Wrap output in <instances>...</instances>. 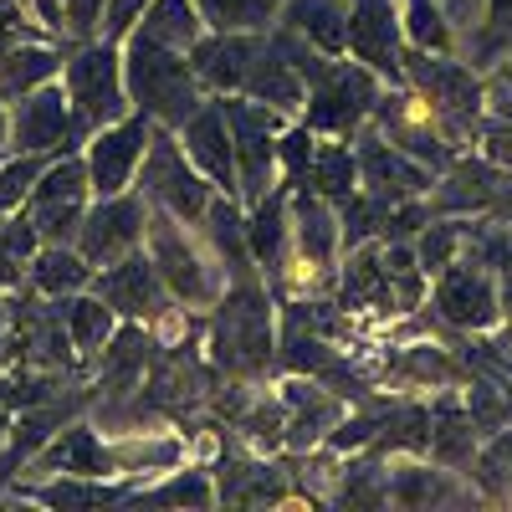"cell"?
Wrapping results in <instances>:
<instances>
[{"label": "cell", "instance_id": "obj_1", "mask_svg": "<svg viewBox=\"0 0 512 512\" xmlns=\"http://www.w3.org/2000/svg\"><path fill=\"white\" fill-rule=\"evenodd\" d=\"M205 354L221 379L262 384L277 369V292L262 267H241L226 277L221 303L205 313Z\"/></svg>", "mask_w": 512, "mask_h": 512}, {"label": "cell", "instance_id": "obj_2", "mask_svg": "<svg viewBox=\"0 0 512 512\" xmlns=\"http://www.w3.org/2000/svg\"><path fill=\"white\" fill-rule=\"evenodd\" d=\"M123 82L128 98L144 118H154L159 128H185L190 113H200V103L210 98L200 88V72L190 62V52L164 47V41L134 31L123 41Z\"/></svg>", "mask_w": 512, "mask_h": 512}, {"label": "cell", "instance_id": "obj_3", "mask_svg": "<svg viewBox=\"0 0 512 512\" xmlns=\"http://www.w3.org/2000/svg\"><path fill=\"white\" fill-rule=\"evenodd\" d=\"M390 88L374 67H364L359 57H323L308 72V103H303V123L318 139H359V128L374 118L379 93Z\"/></svg>", "mask_w": 512, "mask_h": 512}, {"label": "cell", "instance_id": "obj_4", "mask_svg": "<svg viewBox=\"0 0 512 512\" xmlns=\"http://www.w3.org/2000/svg\"><path fill=\"white\" fill-rule=\"evenodd\" d=\"M195 226H185L180 216H169V210H149V231H144V251H149V262L154 272L164 277L169 297L175 303H185L190 313H210L221 303V292H226V272L216 267V256H210L195 236Z\"/></svg>", "mask_w": 512, "mask_h": 512}, {"label": "cell", "instance_id": "obj_5", "mask_svg": "<svg viewBox=\"0 0 512 512\" xmlns=\"http://www.w3.org/2000/svg\"><path fill=\"white\" fill-rule=\"evenodd\" d=\"M405 88H415L446 123L451 144L466 154L477 144V123L487 118V77H477L466 62H451L441 52H420L405 47Z\"/></svg>", "mask_w": 512, "mask_h": 512}, {"label": "cell", "instance_id": "obj_6", "mask_svg": "<svg viewBox=\"0 0 512 512\" xmlns=\"http://www.w3.org/2000/svg\"><path fill=\"white\" fill-rule=\"evenodd\" d=\"M226 123H231V144H236V200L241 210H251L267 190L282 185V159H277V139L282 128L292 123V113L272 108V103H256V98H221Z\"/></svg>", "mask_w": 512, "mask_h": 512}, {"label": "cell", "instance_id": "obj_7", "mask_svg": "<svg viewBox=\"0 0 512 512\" xmlns=\"http://www.w3.org/2000/svg\"><path fill=\"white\" fill-rule=\"evenodd\" d=\"M62 88H67L72 113L82 118L88 134L118 123L123 113H134V98H128V82H123V47L108 41V36L77 41V47L67 52Z\"/></svg>", "mask_w": 512, "mask_h": 512}, {"label": "cell", "instance_id": "obj_8", "mask_svg": "<svg viewBox=\"0 0 512 512\" xmlns=\"http://www.w3.org/2000/svg\"><path fill=\"white\" fill-rule=\"evenodd\" d=\"M139 190L149 195V205L180 216L185 226H205L210 205H216V195H221L195 169V159L185 154L175 128H159V123H154V139H149V154H144V169H139Z\"/></svg>", "mask_w": 512, "mask_h": 512}, {"label": "cell", "instance_id": "obj_9", "mask_svg": "<svg viewBox=\"0 0 512 512\" xmlns=\"http://www.w3.org/2000/svg\"><path fill=\"white\" fill-rule=\"evenodd\" d=\"M88 205H93V180H88V164H82V149H77V154H57L41 169V180L31 185L21 210L41 241H77Z\"/></svg>", "mask_w": 512, "mask_h": 512}, {"label": "cell", "instance_id": "obj_10", "mask_svg": "<svg viewBox=\"0 0 512 512\" xmlns=\"http://www.w3.org/2000/svg\"><path fill=\"white\" fill-rule=\"evenodd\" d=\"M431 303H436V318L461 333L502 328V287H497V272L477 251H461L441 277H431Z\"/></svg>", "mask_w": 512, "mask_h": 512}, {"label": "cell", "instance_id": "obj_11", "mask_svg": "<svg viewBox=\"0 0 512 512\" xmlns=\"http://www.w3.org/2000/svg\"><path fill=\"white\" fill-rule=\"evenodd\" d=\"M369 128H374V134H384L390 144H400L405 154H415L420 164H431L436 175L461 159V149L451 144L441 113H436L431 103H425L415 88H384V93H379V103H374Z\"/></svg>", "mask_w": 512, "mask_h": 512}, {"label": "cell", "instance_id": "obj_12", "mask_svg": "<svg viewBox=\"0 0 512 512\" xmlns=\"http://www.w3.org/2000/svg\"><path fill=\"white\" fill-rule=\"evenodd\" d=\"M149 139H154V118H144L139 108L123 113L108 128H98V134H88V144H82V164H88V180H93V200L123 195V190L139 185Z\"/></svg>", "mask_w": 512, "mask_h": 512}, {"label": "cell", "instance_id": "obj_13", "mask_svg": "<svg viewBox=\"0 0 512 512\" xmlns=\"http://www.w3.org/2000/svg\"><path fill=\"white\" fill-rule=\"evenodd\" d=\"M82 144H88V128L72 113L62 82H47L11 103V154H77Z\"/></svg>", "mask_w": 512, "mask_h": 512}, {"label": "cell", "instance_id": "obj_14", "mask_svg": "<svg viewBox=\"0 0 512 512\" xmlns=\"http://www.w3.org/2000/svg\"><path fill=\"white\" fill-rule=\"evenodd\" d=\"M149 195L134 185L123 195H103L88 205V216H82V231H77V251L88 256L93 267H113L123 262L128 251L144 246V231H149Z\"/></svg>", "mask_w": 512, "mask_h": 512}, {"label": "cell", "instance_id": "obj_15", "mask_svg": "<svg viewBox=\"0 0 512 512\" xmlns=\"http://www.w3.org/2000/svg\"><path fill=\"white\" fill-rule=\"evenodd\" d=\"M354 154H359V190L374 195L379 205L420 200V195H431V185H436V169H431V164H420V159L405 154L400 144H390L384 134H374L369 123L359 128Z\"/></svg>", "mask_w": 512, "mask_h": 512}, {"label": "cell", "instance_id": "obj_16", "mask_svg": "<svg viewBox=\"0 0 512 512\" xmlns=\"http://www.w3.org/2000/svg\"><path fill=\"white\" fill-rule=\"evenodd\" d=\"M349 57L374 67L390 88H405V26L400 0H349Z\"/></svg>", "mask_w": 512, "mask_h": 512}, {"label": "cell", "instance_id": "obj_17", "mask_svg": "<svg viewBox=\"0 0 512 512\" xmlns=\"http://www.w3.org/2000/svg\"><path fill=\"white\" fill-rule=\"evenodd\" d=\"M93 292L103 297L118 318H134V323H154L169 303H175V297H169V287H164V277L154 272V262H149L144 246L128 251L123 262H113V267H98Z\"/></svg>", "mask_w": 512, "mask_h": 512}, {"label": "cell", "instance_id": "obj_18", "mask_svg": "<svg viewBox=\"0 0 512 512\" xmlns=\"http://www.w3.org/2000/svg\"><path fill=\"white\" fill-rule=\"evenodd\" d=\"M159 359V338L134 323V318H123L118 333L103 344V354L93 359V390L98 400H128V395H139L144 390V379Z\"/></svg>", "mask_w": 512, "mask_h": 512}, {"label": "cell", "instance_id": "obj_19", "mask_svg": "<svg viewBox=\"0 0 512 512\" xmlns=\"http://www.w3.org/2000/svg\"><path fill=\"white\" fill-rule=\"evenodd\" d=\"M338 308H344L349 318H369V323L410 318L395 303V287H390V272H384L379 241H359V246L344 251V267H338Z\"/></svg>", "mask_w": 512, "mask_h": 512}, {"label": "cell", "instance_id": "obj_20", "mask_svg": "<svg viewBox=\"0 0 512 512\" xmlns=\"http://www.w3.org/2000/svg\"><path fill=\"white\" fill-rule=\"evenodd\" d=\"M267 31H205L195 47H190V62L200 72V88L210 98H231L246 88V72L262 52Z\"/></svg>", "mask_w": 512, "mask_h": 512}, {"label": "cell", "instance_id": "obj_21", "mask_svg": "<svg viewBox=\"0 0 512 512\" xmlns=\"http://www.w3.org/2000/svg\"><path fill=\"white\" fill-rule=\"evenodd\" d=\"M185 154L195 159V169L216 185L221 195L236 200V144H231V123H226V108L221 98H205L200 113L185 118V128H175Z\"/></svg>", "mask_w": 512, "mask_h": 512}, {"label": "cell", "instance_id": "obj_22", "mask_svg": "<svg viewBox=\"0 0 512 512\" xmlns=\"http://www.w3.org/2000/svg\"><path fill=\"white\" fill-rule=\"evenodd\" d=\"M246 246H251V262L262 267V277L277 282L287 267V251H292V190L287 185L267 190L246 210Z\"/></svg>", "mask_w": 512, "mask_h": 512}, {"label": "cell", "instance_id": "obj_23", "mask_svg": "<svg viewBox=\"0 0 512 512\" xmlns=\"http://www.w3.org/2000/svg\"><path fill=\"white\" fill-rule=\"evenodd\" d=\"M241 98L272 103V108H282V113H292V118H303L308 82H303V72L292 67V57L277 47V36H272V31H267L262 52H256V62H251V72H246V88H241Z\"/></svg>", "mask_w": 512, "mask_h": 512}, {"label": "cell", "instance_id": "obj_24", "mask_svg": "<svg viewBox=\"0 0 512 512\" xmlns=\"http://www.w3.org/2000/svg\"><path fill=\"white\" fill-rule=\"evenodd\" d=\"M390 461V502L395 507H436V502H456L466 497V487L456 482L451 466L425 461V456H384Z\"/></svg>", "mask_w": 512, "mask_h": 512}, {"label": "cell", "instance_id": "obj_25", "mask_svg": "<svg viewBox=\"0 0 512 512\" xmlns=\"http://www.w3.org/2000/svg\"><path fill=\"white\" fill-rule=\"evenodd\" d=\"M328 57H349V0H282L277 21Z\"/></svg>", "mask_w": 512, "mask_h": 512}, {"label": "cell", "instance_id": "obj_26", "mask_svg": "<svg viewBox=\"0 0 512 512\" xmlns=\"http://www.w3.org/2000/svg\"><path fill=\"white\" fill-rule=\"evenodd\" d=\"M67 52H72V47H67ZM67 52L57 47V36L21 41V47L6 52V62H0V98H6V103H21L26 93L47 88V82H62Z\"/></svg>", "mask_w": 512, "mask_h": 512}, {"label": "cell", "instance_id": "obj_27", "mask_svg": "<svg viewBox=\"0 0 512 512\" xmlns=\"http://www.w3.org/2000/svg\"><path fill=\"white\" fill-rule=\"evenodd\" d=\"M98 277V267L77 251V241H41L31 267H26V287H36L41 297H72V292H88Z\"/></svg>", "mask_w": 512, "mask_h": 512}, {"label": "cell", "instance_id": "obj_28", "mask_svg": "<svg viewBox=\"0 0 512 512\" xmlns=\"http://www.w3.org/2000/svg\"><path fill=\"white\" fill-rule=\"evenodd\" d=\"M134 487H139V477H77V472H57L52 482L16 487V497L47 502V507H103V502H128Z\"/></svg>", "mask_w": 512, "mask_h": 512}, {"label": "cell", "instance_id": "obj_29", "mask_svg": "<svg viewBox=\"0 0 512 512\" xmlns=\"http://www.w3.org/2000/svg\"><path fill=\"white\" fill-rule=\"evenodd\" d=\"M231 436L251 446L256 456H282L287 451V400L277 390H251V400L231 420Z\"/></svg>", "mask_w": 512, "mask_h": 512}, {"label": "cell", "instance_id": "obj_30", "mask_svg": "<svg viewBox=\"0 0 512 512\" xmlns=\"http://www.w3.org/2000/svg\"><path fill=\"white\" fill-rule=\"evenodd\" d=\"M128 502H139V507H216L221 492H216V477L200 461H185L175 472H159V482H139Z\"/></svg>", "mask_w": 512, "mask_h": 512}, {"label": "cell", "instance_id": "obj_31", "mask_svg": "<svg viewBox=\"0 0 512 512\" xmlns=\"http://www.w3.org/2000/svg\"><path fill=\"white\" fill-rule=\"evenodd\" d=\"M62 318H67V333H72V344H77V354H82V364H88V369H93V359L103 354V344H108V338L118 333V323H123L93 287L62 297Z\"/></svg>", "mask_w": 512, "mask_h": 512}, {"label": "cell", "instance_id": "obj_32", "mask_svg": "<svg viewBox=\"0 0 512 512\" xmlns=\"http://www.w3.org/2000/svg\"><path fill=\"white\" fill-rule=\"evenodd\" d=\"M303 190H318L333 205L354 200L359 195V154H354V139H318Z\"/></svg>", "mask_w": 512, "mask_h": 512}, {"label": "cell", "instance_id": "obj_33", "mask_svg": "<svg viewBox=\"0 0 512 512\" xmlns=\"http://www.w3.org/2000/svg\"><path fill=\"white\" fill-rule=\"evenodd\" d=\"M134 31H144V36L164 41V47L190 52L210 26H205V16H200L195 0H149V11H144V21H139Z\"/></svg>", "mask_w": 512, "mask_h": 512}, {"label": "cell", "instance_id": "obj_34", "mask_svg": "<svg viewBox=\"0 0 512 512\" xmlns=\"http://www.w3.org/2000/svg\"><path fill=\"white\" fill-rule=\"evenodd\" d=\"M400 26H405V47L441 52V57L456 52V26L441 11V0H400Z\"/></svg>", "mask_w": 512, "mask_h": 512}, {"label": "cell", "instance_id": "obj_35", "mask_svg": "<svg viewBox=\"0 0 512 512\" xmlns=\"http://www.w3.org/2000/svg\"><path fill=\"white\" fill-rule=\"evenodd\" d=\"M466 236H472V221H466V216H431V221H425L420 236H415V256H420L425 277H441L466 251Z\"/></svg>", "mask_w": 512, "mask_h": 512}, {"label": "cell", "instance_id": "obj_36", "mask_svg": "<svg viewBox=\"0 0 512 512\" xmlns=\"http://www.w3.org/2000/svg\"><path fill=\"white\" fill-rule=\"evenodd\" d=\"M36 246H41V236L26 221V210L0 216V292H21L26 287V267H31Z\"/></svg>", "mask_w": 512, "mask_h": 512}, {"label": "cell", "instance_id": "obj_37", "mask_svg": "<svg viewBox=\"0 0 512 512\" xmlns=\"http://www.w3.org/2000/svg\"><path fill=\"white\" fill-rule=\"evenodd\" d=\"M210 31H272L282 0H195Z\"/></svg>", "mask_w": 512, "mask_h": 512}, {"label": "cell", "instance_id": "obj_38", "mask_svg": "<svg viewBox=\"0 0 512 512\" xmlns=\"http://www.w3.org/2000/svg\"><path fill=\"white\" fill-rule=\"evenodd\" d=\"M57 154H6L0 159V216H11V210L26 205L31 185L41 180V169H47Z\"/></svg>", "mask_w": 512, "mask_h": 512}, {"label": "cell", "instance_id": "obj_39", "mask_svg": "<svg viewBox=\"0 0 512 512\" xmlns=\"http://www.w3.org/2000/svg\"><path fill=\"white\" fill-rule=\"evenodd\" d=\"M36 36H52V31L41 26L21 0H0V62H6V52H16L21 41H36Z\"/></svg>", "mask_w": 512, "mask_h": 512}, {"label": "cell", "instance_id": "obj_40", "mask_svg": "<svg viewBox=\"0 0 512 512\" xmlns=\"http://www.w3.org/2000/svg\"><path fill=\"white\" fill-rule=\"evenodd\" d=\"M62 11H67V36H72V41L103 36V11H108V0H62Z\"/></svg>", "mask_w": 512, "mask_h": 512}, {"label": "cell", "instance_id": "obj_41", "mask_svg": "<svg viewBox=\"0 0 512 512\" xmlns=\"http://www.w3.org/2000/svg\"><path fill=\"white\" fill-rule=\"evenodd\" d=\"M144 11H149V0H108V11H103V36L123 47V41L134 36V26L144 21Z\"/></svg>", "mask_w": 512, "mask_h": 512}, {"label": "cell", "instance_id": "obj_42", "mask_svg": "<svg viewBox=\"0 0 512 512\" xmlns=\"http://www.w3.org/2000/svg\"><path fill=\"white\" fill-rule=\"evenodd\" d=\"M487 118L512 123V52H507L502 67H492V77H487Z\"/></svg>", "mask_w": 512, "mask_h": 512}, {"label": "cell", "instance_id": "obj_43", "mask_svg": "<svg viewBox=\"0 0 512 512\" xmlns=\"http://www.w3.org/2000/svg\"><path fill=\"white\" fill-rule=\"evenodd\" d=\"M11 328H16V292H0V364L11 349Z\"/></svg>", "mask_w": 512, "mask_h": 512}, {"label": "cell", "instance_id": "obj_44", "mask_svg": "<svg viewBox=\"0 0 512 512\" xmlns=\"http://www.w3.org/2000/svg\"><path fill=\"white\" fill-rule=\"evenodd\" d=\"M0 154H11V103L0 98Z\"/></svg>", "mask_w": 512, "mask_h": 512}, {"label": "cell", "instance_id": "obj_45", "mask_svg": "<svg viewBox=\"0 0 512 512\" xmlns=\"http://www.w3.org/2000/svg\"><path fill=\"white\" fill-rule=\"evenodd\" d=\"M21 6H26V0H21Z\"/></svg>", "mask_w": 512, "mask_h": 512}, {"label": "cell", "instance_id": "obj_46", "mask_svg": "<svg viewBox=\"0 0 512 512\" xmlns=\"http://www.w3.org/2000/svg\"><path fill=\"white\" fill-rule=\"evenodd\" d=\"M0 159H6V154H0Z\"/></svg>", "mask_w": 512, "mask_h": 512}]
</instances>
